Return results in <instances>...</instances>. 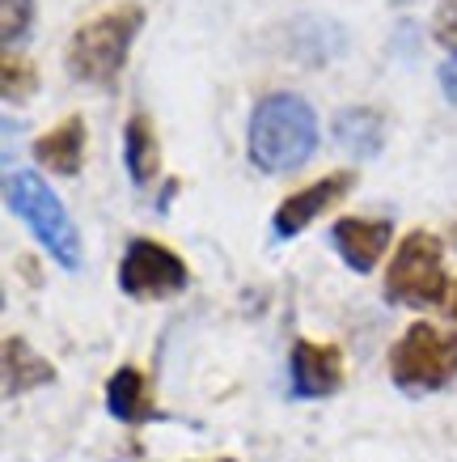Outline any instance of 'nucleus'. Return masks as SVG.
Here are the masks:
<instances>
[{
  "instance_id": "obj_1",
  "label": "nucleus",
  "mask_w": 457,
  "mask_h": 462,
  "mask_svg": "<svg viewBox=\"0 0 457 462\" xmlns=\"http://www.w3.org/2000/svg\"><path fill=\"white\" fill-rule=\"evenodd\" d=\"M246 153L250 166H259L263 174L301 170L318 153V115H314V106L301 94H288V89L263 94L250 111Z\"/></svg>"
},
{
  "instance_id": "obj_2",
  "label": "nucleus",
  "mask_w": 457,
  "mask_h": 462,
  "mask_svg": "<svg viewBox=\"0 0 457 462\" xmlns=\"http://www.w3.org/2000/svg\"><path fill=\"white\" fill-rule=\"evenodd\" d=\"M140 30H144V5H136V0H123L106 14L89 17L85 26H77L69 39V51H64L72 81L111 89L132 56V42L140 39Z\"/></svg>"
},
{
  "instance_id": "obj_3",
  "label": "nucleus",
  "mask_w": 457,
  "mask_h": 462,
  "mask_svg": "<svg viewBox=\"0 0 457 462\" xmlns=\"http://www.w3.org/2000/svg\"><path fill=\"white\" fill-rule=\"evenodd\" d=\"M5 204H9V212H14L17 221H26L34 242H39L64 272H77V267H81V234H77L64 199H59L39 174L9 170V174H5Z\"/></svg>"
},
{
  "instance_id": "obj_4",
  "label": "nucleus",
  "mask_w": 457,
  "mask_h": 462,
  "mask_svg": "<svg viewBox=\"0 0 457 462\" xmlns=\"http://www.w3.org/2000/svg\"><path fill=\"white\" fill-rule=\"evenodd\" d=\"M386 297L394 306L436 310L449 293V272H444V242L428 229H411L398 242V251L386 267Z\"/></svg>"
},
{
  "instance_id": "obj_5",
  "label": "nucleus",
  "mask_w": 457,
  "mask_h": 462,
  "mask_svg": "<svg viewBox=\"0 0 457 462\" xmlns=\"http://www.w3.org/2000/svg\"><path fill=\"white\" fill-rule=\"evenodd\" d=\"M389 378L407 394L444 391L457 378V339L432 322H411L389 348Z\"/></svg>"
},
{
  "instance_id": "obj_6",
  "label": "nucleus",
  "mask_w": 457,
  "mask_h": 462,
  "mask_svg": "<svg viewBox=\"0 0 457 462\" xmlns=\"http://www.w3.org/2000/svg\"><path fill=\"white\" fill-rule=\"evenodd\" d=\"M191 284V267L166 242L132 238L119 259V289L136 301H169Z\"/></svg>"
},
{
  "instance_id": "obj_7",
  "label": "nucleus",
  "mask_w": 457,
  "mask_h": 462,
  "mask_svg": "<svg viewBox=\"0 0 457 462\" xmlns=\"http://www.w3.org/2000/svg\"><path fill=\"white\" fill-rule=\"evenodd\" d=\"M347 365L334 344L318 339H292L288 352V391L292 399H331L343 391Z\"/></svg>"
},
{
  "instance_id": "obj_8",
  "label": "nucleus",
  "mask_w": 457,
  "mask_h": 462,
  "mask_svg": "<svg viewBox=\"0 0 457 462\" xmlns=\"http://www.w3.org/2000/svg\"><path fill=\"white\" fill-rule=\"evenodd\" d=\"M352 187H356V174H352V170H334V174H326V179L309 182V187H301V191H292L288 199H279L276 217H271V234H276L279 242L305 234V229L318 221V217H326Z\"/></svg>"
},
{
  "instance_id": "obj_9",
  "label": "nucleus",
  "mask_w": 457,
  "mask_h": 462,
  "mask_svg": "<svg viewBox=\"0 0 457 462\" xmlns=\"http://www.w3.org/2000/svg\"><path fill=\"white\" fill-rule=\"evenodd\" d=\"M331 242L352 272L369 276L394 242V221L389 217H339L331 225Z\"/></svg>"
},
{
  "instance_id": "obj_10",
  "label": "nucleus",
  "mask_w": 457,
  "mask_h": 462,
  "mask_svg": "<svg viewBox=\"0 0 457 462\" xmlns=\"http://www.w3.org/2000/svg\"><path fill=\"white\" fill-rule=\"evenodd\" d=\"M85 141H89L85 119L81 115H69V119H59L56 127H47L39 141H34V162L42 170L59 174V179H77L85 166Z\"/></svg>"
},
{
  "instance_id": "obj_11",
  "label": "nucleus",
  "mask_w": 457,
  "mask_h": 462,
  "mask_svg": "<svg viewBox=\"0 0 457 462\" xmlns=\"http://www.w3.org/2000/svg\"><path fill=\"white\" fill-rule=\"evenodd\" d=\"M106 411H111L119 424H149L161 420L157 411V399L149 391V378L140 374L136 365H123L106 378Z\"/></svg>"
},
{
  "instance_id": "obj_12",
  "label": "nucleus",
  "mask_w": 457,
  "mask_h": 462,
  "mask_svg": "<svg viewBox=\"0 0 457 462\" xmlns=\"http://www.w3.org/2000/svg\"><path fill=\"white\" fill-rule=\"evenodd\" d=\"M0 361H5V399H17V394H30L56 382V365L39 356L22 336L5 339V356Z\"/></svg>"
},
{
  "instance_id": "obj_13",
  "label": "nucleus",
  "mask_w": 457,
  "mask_h": 462,
  "mask_svg": "<svg viewBox=\"0 0 457 462\" xmlns=\"http://www.w3.org/2000/svg\"><path fill=\"white\" fill-rule=\"evenodd\" d=\"M123 166L136 187H149L161 174V141H157V127L144 111H136L123 124Z\"/></svg>"
},
{
  "instance_id": "obj_14",
  "label": "nucleus",
  "mask_w": 457,
  "mask_h": 462,
  "mask_svg": "<svg viewBox=\"0 0 457 462\" xmlns=\"http://www.w3.org/2000/svg\"><path fill=\"white\" fill-rule=\"evenodd\" d=\"M331 132L334 141L356 157H377L386 149V115L373 111V106H343L334 115Z\"/></svg>"
},
{
  "instance_id": "obj_15",
  "label": "nucleus",
  "mask_w": 457,
  "mask_h": 462,
  "mask_svg": "<svg viewBox=\"0 0 457 462\" xmlns=\"http://www.w3.org/2000/svg\"><path fill=\"white\" fill-rule=\"evenodd\" d=\"M0 94H5V102L34 98L39 94V69H34V60L5 56V64H0Z\"/></svg>"
},
{
  "instance_id": "obj_16",
  "label": "nucleus",
  "mask_w": 457,
  "mask_h": 462,
  "mask_svg": "<svg viewBox=\"0 0 457 462\" xmlns=\"http://www.w3.org/2000/svg\"><path fill=\"white\" fill-rule=\"evenodd\" d=\"M30 22H34V0H0V34H5V42L26 39Z\"/></svg>"
},
{
  "instance_id": "obj_17",
  "label": "nucleus",
  "mask_w": 457,
  "mask_h": 462,
  "mask_svg": "<svg viewBox=\"0 0 457 462\" xmlns=\"http://www.w3.org/2000/svg\"><path fill=\"white\" fill-rule=\"evenodd\" d=\"M432 39L457 60V0H441L432 14Z\"/></svg>"
},
{
  "instance_id": "obj_18",
  "label": "nucleus",
  "mask_w": 457,
  "mask_h": 462,
  "mask_svg": "<svg viewBox=\"0 0 457 462\" xmlns=\"http://www.w3.org/2000/svg\"><path fill=\"white\" fill-rule=\"evenodd\" d=\"M436 77H441L444 98H449V102H453V106H457V60H449V64H441V72H436Z\"/></svg>"
},
{
  "instance_id": "obj_19",
  "label": "nucleus",
  "mask_w": 457,
  "mask_h": 462,
  "mask_svg": "<svg viewBox=\"0 0 457 462\" xmlns=\"http://www.w3.org/2000/svg\"><path fill=\"white\" fill-rule=\"evenodd\" d=\"M449 310H453V322H457V284H453V297H449Z\"/></svg>"
},
{
  "instance_id": "obj_20",
  "label": "nucleus",
  "mask_w": 457,
  "mask_h": 462,
  "mask_svg": "<svg viewBox=\"0 0 457 462\" xmlns=\"http://www.w3.org/2000/svg\"><path fill=\"white\" fill-rule=\"evenodd\" d=\"M449 238H453V246H457V225H453V229H449Z\"/></svg>"
},
{
  "instance_id": "obj_21",
  "label": "nucleus",
  "mask_w": 457,
  "mask_h": 462,
  "mask_svg": "<svg viewBox=\"0 0 457 462\" xmlns=\"http://www.w3.org/2000/svg\"><path fill=\"white\" fill-rule=\"evenodd\" d=\"M212 462H237V458H212Z\"/></svg>"
},
{
  "instance_id": "obj_22",
  "label": "nucleus",
  "mask_w": 457,
  "mask_h": 462,
  "mask_svg": "<svg viewBox=\"0 0 457 462\" xmlns=\"http://www.w3.org/2000/svg\"><path fill=\"white\" fill-rule=\"evenodd\" d=\"M398 5H402V0H398Z\"/></svg>"
}]
</instances>
